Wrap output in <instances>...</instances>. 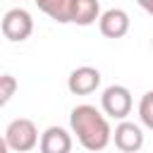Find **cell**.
Here are the masks:
<instances>
[{
    "mask_svg": "<svg viewBox=\"0 0 153 153\" xmlns=\"http://www.w3.org/2000/svg\"><path fill=\"white\" fill-rule=\"evenodd\" d=\"M136 2H139V5L148 12V14H153V0H136Z\"/></svg>",
    "mask_w": 153,
    "mask_h": 153,
    "instance_id": "cell-13",
    "label": "cell"
},
{
    "mask_svg": "<svg viewBox=\"0 0 153 153\" xmlns=\"http://www.w3.org/2000/svg\"><path fill=\"white\" fill-rule=\"evenodd\" d=\"M41 153H72V136L62 127H48L41 134Z\"/></svg>",
    "mask_w": 153,
    "mask_h": 153,
    "instance_id": "cell-8",
    "label": "cell"
},
{
    "mask_svg": "<svg viewBox=\"0 0 153 153\" xmlns=\"http://www.w3.org/2000/svg\"><path fill=\"white\" fill-rule=\"evenodd\" d=\"M14 91H17V79L12 74H2L0 76V103L7 105L10 98L14 96Z\"/></svg>",
    "mask_w": 153,
    "mask_h": 153,
    "instance_id": "cell-12",
    "label": "cell"
},
{
    "mask_svg": "<svg viewBox=\"0 0 153 153\" xmlns=\"http://www.w3.org/2000/svg\"><path fill=\"white\" fill-rule=\"evenodd\" d=\"M112 139H115V146L122 153H136L143 146V131L134 122H120L112 131Z\"/></svg>",
    "mask_w": 153,
    "mask_h": 153,
    "instance_id": "cell-6",
    "label": "cell"
},
{
    "mask_svg": "<svg viewBox=\"0 0 153 153\" xmlns=\"http://www.w3.org/2000/svg\"><path fill=\"white\" fill-rule=\"evenodd\" d=\"M38 5L41 12H45L53 22L57 24H67L69 22V10H72V0H33Z\"/></svg>",
    "mask_w": 153,
    "mask_h": 153,
    "instance_id": "cell-10",
    "label": "cell"
},
{
    "mask_svg": "<svg viewBox=\"0 0 153 153\" xmlns=\"http://www.w3.org/2000/svg\"><path fill=\"white\" fill-rule=\"evenodd\" d=\"M69 124L86 151H103L112 139V129L105 115L93 105H76L69 115Z\"/></svg>",
    "mask_w": 153,
    "mask_h": 153,
    "instance_id": "cell-1",
    "label": "cell"
},
{
    "mask_svg": "<svg viewBox=\"0 0 153 153\" xmlns=\"http://www.w3.org/2000/svg\"><path fill=\"white\" fill-rule=\"evenodd\" d=\"M100 105H103V112L112 120H124L129 112H131V93L127 86H108L100 96Z\"/></svg>",
    "mask_w": 153,
    "mask_h": 153,
    "instance_id": "cell-3",
    "label": "cell"
},
{
    "mask_svg": "<svg viewBox=\"0 0 153 153\" xmlns=\"http://www.w3.org/2000/svg\"><path fill=\"white\" fill-rule=\"evenodd\" d=\"M139 117H141V122L148 129H153V91H148L141 98V103H139Z\"/></svg>",
    "mask_w": 153,
    "mask_h": 153,
    "instance_id": "cell-11",
    "label": "cell"
},
{
    "mask_svg": "<svg viewBox=\"0 0 153 153\" xmlns=\"http://www.w3.org/2000/svg\"><path fill=\"white\" fill-rule=\"evenodd\" d=\"M5 141L12 151L17 153H29L36 143H38V129L31 120L26 117H17L7 124L5 129Z\"/></svg>",
    "mask_w": 153,
    "mask_h": 153,
    "instance_id": "cell-2",
    "label": "cell"
},
{
    "mask_svg": "<svg viewBox=\"0 0 153 153\" xmlns=\"http://www.w3.org/2000/svg\"><path fill=\"white\" fill-rule=\"evenodd\" d=\"M100 86V72L96 67H76L69 79H67V88L74 93V96H88L93 93L96 88Z\"/></svg>",
    "mask_w": 153,
    "mask_h": 153,
    "instance_id": "cell-5",
    "label": "cell"
},
{
    "mask_svg": "<svg viewBox=\"0 0 153 153\" xmlns=\"http://www.w3.org/2000/svg\"><path fill=\"white\" fill-rule=\"evenodd\" d=\"M33 31V19L26 10L22 7H14V10H7L5 17H2V36L7 41H26Z\"/></svg>",
    "mask_w": 153,
    "mask_h": 153,
    "instance_id": "cell-4",
    "label": "cell"
},
{
    "mask_svg": "<svg viewBox=\"0 0 153 153\" xmlns=\"http://www.w3.org/2000/svg\"><path fill=\"white\" fill-rule=\"evenodd\" d=\"M96 19H100V5H98V0H72L69 22H74L79 26H88Z\"/></svg>",
    "mask_w": 153,
    "mask_h": 153,
    "instance_id": "cell-9",
    "label": "cell"
},
{
    "mask_svg": "<svg viewBox=\"0 0 153 153\" xmlns=\"http://www.w3.org/2000/svg\"><path fill=\"white\" fill-rule=\"evenodd\" d=\"M129 24H131V22H129V14H127L124 10H120V7L103 12L100 19H98L100 33H103L105 38H122V36L129 31Z\"/></svg>",
    "mask_w": 153,
    "mask_h": 153,
    "instance_id": "cell-7",
    "label": "cell"
}]
</instances>
